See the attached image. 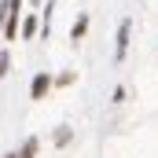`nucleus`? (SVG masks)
<instances>
[{
    "instance_id": "obj_1",
    "label": "nucleus",
    "mask_w": 158,
    "mask_h": 158,
    "mask_svg": "<svg viewBox=\"0 0 158 158\" xmlns=\"http://www.w3.org/2000/svg\"><path fill=\"white\" fill-rule=\"evenodd\" d=\"M19 7H22V0H7V7H4V15H7V40L19 37Z\"/></svg>"
},
{
    "instance_id": "obj_2",
    "label": "nucleus",
    "mask_w": 158,
    "mask_h": 158,
    "mask_svg": "<svg viewBox=\"0 0 158 158\" xmlns=\"http://www.w3.org/2000/svg\"><path fill=\"white\" fill-rule=\"evenodd\" d=\"M48 88H52V77H48V74H37V77H33V99H40Z\"/></svg>"
},
{
    "instance_id": "obj_3",
    "label": "nucleus",
    "mask_w": 158,
    "mask_h": 158,
    "mask_svg": "<svg viewBox=\"0 0 158 158\" xmlns=\"http://www.w3.org/2000/svg\"><path fill=\"white\" fill-rule=\"evenodd\" d=\"M125 48H129V22H121L118 30V59H125Z\"/></svg>"
},
{
    "instance_id": "obj_4",
    "label": "nucleus",
    "mask_w": 158,
    "mask_h": 158,
    "mask_svg": "<svg viewBox=\"0 0 158 158\" xmlns=\"http://www.w3.org/2000/svg\"><path fill=\"white\" fill-rule=\"evenodd\" d=\"M85 30H88V19L81 15L77 22H74V33H70V37H74V40H77V37H85Z\"/></svg>"
},
{
    "instance_id": "obj_5",
    "label": "nucleus",
    "mask_w": 158,
    "mask_h": 158,
    "mask_svg": "<svg viewBox=\"0 0 158 158\" xmlns=\"http://www.w3.org/2000/svg\"><path fill=\"white\" fill-rule=\"evenodd\" d=\"M37 155V140H26V147H22V158H33Z\"/></svg>"
},
{
    "instance_id": "obj_6",
    "label": "nucleus",
    "mask_w": 158,
    "mask_h": 158,
    "mask_svg": "<svg viewBox=\"0 0 158 158\" xmlns=\"http://www.w3.org/2000/svg\"><path fill=\"white\" fill-rule=\"evenodd\" d=\"M33 30H37V22H33V19H26V26H22V37H33Z\"/></svg>"
},
{
    "instance_id": "obj_7",
    "label": "nucleus",
    "mask_w": 158,
    "mask_h": 158,
    "mask_svg": "<svg viewBox=\"0 0 158 158\" xmlns=\"http://www.w3.org/2000/svg\"><path fill=\"white\" fill-rule=\"evenodd\" d=\"M4 66H7V55H0V70H4Z\"/></svg>"
}]
</instances>
